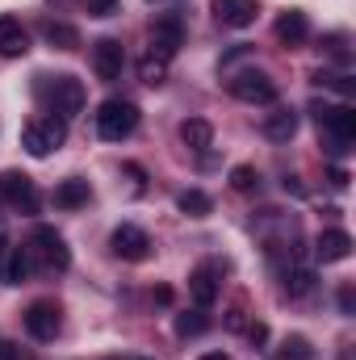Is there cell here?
<instances>
[{
    "label": "cell",
    "instance_id": "obj_1",
    "mask_svg": "<svg viewBox=\"0 0 356 360\" xmlns=\"http://www.w3.org/2000/svg\"><path fill=\"white\" fill-rule=\"evenodd\" d=\"M42 84H38V101L46 105V113L51 117H76L80 109H84V101H89V92L84 84L76 80V76H38Z\"/></svg>",
    "mask_w": 356,
    "mask_h": 360
},
{
    "label": "cell",
    "instance_id": "obj_2",
    "mask_svg": "<svg viewBox=\"0 0 356 360\" xmlns=\"http://www.w3.org/2000/svg\"><path fill=\"white\" fill-rule=\"evenodd\" d=\"M134 130H139V105H134V101L113 96V101H105V105L96 109V134H101L105 143H122V139H130Z\"/></svg>",
    "mask_w": 356,
    "mask_h": 360
},
{
    "label": "cell",
    "instance_id": "obj_3",
    "mask_svg": "<svg viewBox=\"0 0 356 360\" xmlns=\"http://www.w3.org/2000/svg\"><path fill=\"white\" fill-rule=\"evenodd\" d=\"M68 143V122L63 117H30L25 126H21V147L34 155V160H46L51 151H59Z\"/></svg>",
    "mask_w": 356,
    "mask_h": 360
},
{
    "label": "cell",
    "instance_id": "obj_4",
    "mask_svg": "<svg viewBox=\"0 0 356 360\" xmlns=\"http://www.w3.org/2000/svg\"><path fill=\"white\" fill-rule=\"evenodd\" d=\"M30 260L38 264V269L46 272H68L72 264V252H68V239L55 231V226H34V235H30Z\"/></svg>",
    "mask_w": 356,
    "mask_h": 360
},
{
    "label": "cell",
    "instance_id": "obj_5",
    "mask_svg": "<svg viewBox=\"0 0 356 360\" xmlns=\"http://www.w3.org/2000/svg\"><path fill=\"white\" fill-rule=\"evenodd\" d=\"M310 113H314V122H319L323 130H331L336 151H348V147L356 143V109L352 105H327V101H314Z\"/></svg>",
    "mask_w": 356,
    "mask_h": 360
},
{
    "label": "cell",
    "instance_id": "obj_6",
    "mask_svg": "<svg viewBox=\"0 0 356 360\" xmlns=\"http://www.w3.org/2000/svg\"><path fill=\"white\" fill-rule=\"evenodd\" d=\"M180 46H184V17L180 13H160L155 25H151V51L147 55H155L160 63H172Z\"/></svg>",
    "mask_w": 356,
    "mask_h": 360
},
{
    "label": "cell",
    "instance_id": "obj_7",
    "mask_svg": "<svg viewBox=\"0 0 356 360\" xmlns=\"http://www.w3.org/2000/svg\"><path fill=\"white\" fill-rule=\"evenodd\" d=\"M227 89L235 101H243V105H272L276 101V80L268 76V72H235L231 80H227Z\"/></svg>",
    "mask_w": 356,
    "mask_h": 360
},
{
    "label": "cell",
    "instance_id": "obj_8",
    "mask_svg": "<svg viewBox=\"0 0 356 360\" xmlns=\"http://www.w3.org/2000/svg\"><path fill=\"white\" fill-rule=\"evenodd\" d=\"M25 331H30L38 344H51V340L63 331V306L51 302V297L30 302V310H25Z\"/></svg>",
    "mask_w": 356,
    "mask_h": 360
},
{
    "label": "cell",
    "instance_id": "obj_9",
    "mask_svg": "<svg viewBox=\"0 0 356 360\" xmlns=\"http://www.w3.org/2000/svg\"><path fill=\"white\" fill-rule=\"evenodd\" d=\"M151 235L143 231V226H134V222H122L113 235H109V252L117 256V260H130V264H143L147 256H151Z\"/></svg>",
    "mask_w": 356,
    "mask_h": 360
},
{
    "label": "cell",
    "instance_id": "obj_10",
    "mask_svg": "<svg viewBox=\"0 0 356 360\" xmlns=\"http://www.w3.org/2000/svg\"><path fill=\"white\" fill-rule=\"evenodd\" d=\"M0 201L17 214H38V188L25 172H0Z\"/></svg>",
    "mask_w": 356,
    "mask_h": 360
},
{
    "label": "cell",
    "instance_id": "obj_11",
    "mask_svg": "<svg viewBox=\"0 0 356 360\" xmlns=\"http://www.w3.org/2000/svg\"><path fill=\"white\" fill-rule=\"evenodd\" d=\"M122 68H126L122 42H117V38H101V42L92 46V72H96V80H101V84H117V80H122Z\"/></svg>",
    "mask_w": 356,
    "mask_h": 360
},
{
    "label": "cell",
    "instance_id": "obj_12",
    "mask_svg": "<svg viewBox=\"0 0 356 360\" xmlns=\"http://www.w3.org/2000/svg\"><path fill=\"white\" fill-rule=\"evenodd\" d=\"M222 264H197V269L189 272V293H193V302L201 306V310H210L214 302H218V293H222Z\"/></svg>",
    "mask_w": 356,
    "mask_h": 360
},
{
    "label": "cell",
    "instance_id": "obj_13",
    "mask_svg": "<svg viewBox=\"0 0 356 360\" xmlns=\"http://www.w3.org/2000/svg\"><path fill=\"white\" fill-rule=\"evenodd\" d=\"M210 8H214L218 25H227V30H248L256 21V13H260L256 0H214Z\"/></svg>",
    "mask_w": 356,
    "mask_h": 360
},
{
    "label": "cell",
    "instance_id": "obj_14",
    "mask_svg": "<svg viewBox=\"0 0 356 360\" xmlns=\"http://www.w3.org/2000/svg\"><path fill=\"white\" fill-rule=\"evenodd\" d=\"M272 34H276V42H281V46H302V42L310 38V17H306L302 8H289V13H281V17H276Z\"/></svg>",
    "mask_w": 356,
    "mask_h": 360
},
{
    "label": "cell",
    "instance_id": "obj_15",
    "mask_svg": "<svg viewBox=\"0 0 356 360\" xmlns=\"http://www.w3.org/2000/svg\"><path fill=\"white\" fill-rule=\"evenodd\" d=\"M314 256H319L323 264H340V260H348V256H352V235L340 231V226L323 231V235L314 239Z\"/></svg>",
    "mask_w": 356,
    "mask_h": 360
},
{
    "label": "cell",
    "instance_id": "obj_16",
    "mask_svg": "<svg viewBox=\"0 0 356 360\" xmlns=\"http://www.w3.org/2000/svg\"><path fill=\"white\" fill-rule=\"evenodd\" d=\"M0 55L4 59H25L30 55V34H25V25L13 13L0 17Z\"/></svg>",
    "mask_w": 356,
    "mask_h": 360
},
{
    "label": "cell",
    "instance_id": "obj_17",
    "mask_svg": "<svg viewBox=\"0 0 356 360\" xmlns=\"http://www.w3.org/2000/svg\"><path fill=\"white\" fill-rule=\"evenodd\" d=\"M276 276H281V289H285L289 297H306V293L314 289V269L302 264L298 256H289V264H281Z\"/></svg>",
    "mask_w": 356,
    "mask_h": 360
},
{
    "label": "cell",
    "instance_id": "obj_18",
    "mask_svg": "<svg viewBox=\"0 0 356 360\" xmlns=\"http://www.w3.org/2000/svg\"><path fill=\"white\" fill-rule=\"evenodd\" d=\"M180 143H184L189 151H210L214 126H210L205 117H184V122H180Z\"/></svg>",
    "mask_w": 356,
    "mask_h": 360
},
{
    "label": "cell",
    "instance_id": "obj_19",
    "mask_svg": "<svg viewBox=\"0 0 356 360\" xmlns=\"http://www.w3.org/2000/svg\"><path fill=\"white\" fill-rule=\"evenodd\" d=\"M298 134V109H276L265 117V139L272 143H289Z\"/></svg>",
    "mask_w": 356,
    "mask_h": 360
},
{
    "label": "cell",
    "instance_id": "obj_20",
    "mask_svg": "<svg viewBox=\"0 0 356 360\" xmlns=\"http://www.w3.org/2000/svg\"><path fill=\"white\" fill-rule=\"evenodd\" d=\"M89 197H92V188H89V180H80V176L63 180L55 188V205L59 210H80V205H89Z\"/></svg>",
    "mask_w": 356,
    "mask_h": 360
},
{
    "label": "cell",
    "instance_id": "obj_21",
    "mask_svg": "<svg viewBox=\"0 0 356 360\" xmlns=\"http://www.w3.org/2000/svg\"><path fill=\"white\" fill-rule=\"evenodd\" d=\"M42 38L55 46V51H76L80 46V30L76 25H68V21H42Z\"/></svg>",
    "mask_w": 356,
    "mask_h": 360
},
{
    "label": "cell",
    "instance_id": "obj_22",
    "mask_svg": "<svg viewBox=\"0 0 356 360\" xmlns=\"http://www.w3.org/2000/svg\"><path fill=\"white\" fill-rule=\"evenodd\" d=\"M34 269V260H30V252L25 248H8V256H4V269H0V281L4 285H21L25 276Z\"/></svg>",
    "mask_w": 356,
    "mask_h": 360
},
{
    "label": "cell",
    "instance_id": "obj_23",
    "mask_svg": "<svg viewBox=\"0 0 356 360\" xmlns=\"http://www.w3.org/2000/svg\"><path fill=\"white\" fill-rule=\"evenodd\" d=\"M177 210L180 214H189V218H205V214L214 210V201H210L201 188H184V193L177 197Z\"/></svg>",
    "mask_w": 356,
    "mask_h": 360
},
{
    "label": "cell",
    "instance_id": "obj_24",
    "mask_svg": "<svg viewBox=\"0 0 356 360\" xmlns=\"http://www.w3.org/2000/svg\"><path fill=\"white\" fill-rule=\"evenodd\" d=\"M210 327V314L197 306V310H184V314H177V335L180 340H193V335H201Z\"/></svg>",
    "mask_w": 356,
    "mask_h": 360
},
{
    "label": "cell",
    "instance_id": "obj_25",
    "mask_svg": "<svg viewBox=\"0 0 356 360\" xmlns=\"http://www.w3.org/2000/svg\"><path fill=\"white\" fill-rule=\"evenodd\" d=\"M139 80H143V84H151V89H155V84H164V80H168V63H160L155 55L139 59Z\"/></svg>",
    "mask_w": 356,
    "mask_h": 360
},
{
    "label": "cell",
    "instance_id": "obj_26",
    "mask_svg": "<svg viewBox=\"0 0 356 360\" xmlns=\"http://www.w3.org/2000/svg\"><path fill=\"white\" fill-rule=\"evenodd\" d=\"M281 360H314L310 340H306V335H289V340L281 344Z\"/></svg>",
    "mask_w": 356,
    "mask_h": 360
},
{
    "label": "cell",
    "instance_id": "obj_27",
    "mask_svg": "<svg viewBox=\"0 0 356 360\" xmlns=\"http://www.w3.org/2000/svg\"><path fill=\"white\" fill-rule=\"evenodd\" d=\"M256 184H260V172L256 168H248V164L231 168V188L235 193H256Z\"/></svg>",
    "mask_w": 356,
    "mask_h": 360
},
{
    "label": "cell",
    "instance_id": "obj_28",
    "mask_svg": "<svg viewBox=\"0 0 356 360\" xmlns=\"http://www.w3.org/2000/svg\"><path fill=\"white\" fill-rule=\"evenodd\" d=\"M227 331H248V306L243 302H235L227 310Z\"/></svg>",
    "mask_w": 356,
    "mask_h": 360
},
{
    "label": "cell",
    "instance_id": "obj_29",
    "mask_svg": "<svg viewBox=\"0 0 356 360\" xmlns=\"http://www.w3.org/2000/svg\"><path fill=\"white\" fill-rule=\"evenodd\" d=\"M122 176L130 180V193H134V197H139V193L147 188V172H143L139 164H126V168H122Z\"/></svg>",
    "mask_w": 356,
    "mask_h": 360
},
{
    "label": "cell",
    "instance_id": "obj_30",
    "mask_svg": "<svg viewBox=\"0 0 356 360\" xmlns=\"http://www.w3.org/2000/svg\"><path fill=\"white\" fill-rule=\"evenodd\" d=\"M84 4H89L92 17H109V13L117 8V0H84Z\"/></svg>",
    "mask_w": 356,
    "mask_h": 360
},
{
    "label": "cell",
    "instance_id": "obj_31",
    "mask_svg": "<svg viewBox=\"0 0 356 360\" xmlns=\"http://www.w3.org/2000/svg\"><path fill=\"white\" fill-rule=\"evenodd\" d=\"M340 310H344V314H356V289L352 285L340 289Z\"/></svg>",
    "mask_w": 356,
    "mask_h": 360
},
{
    "label": "cell",
    "instance_id": "obj_32",
    "mask_svg": "<svg viewBox=\"0 0 356 360\" xmlns=\"http://www.w3.org/2000/svg\"><path fill=\"white\" fill-rule=\"evenodd\" d=\"M248 340H252V344L260 348V344L268 340V327H265V323H248Z\"/></svg>",
    "mask_w": 356,
    "mask_h": 360
},
{
    "label": "cell",
    "instance_id": "obj_33",
    "mask_svg": "<svg viewBox=\"0 0 356 360\" xmlns=\"http://www.w3.org/2000/svg\"><path fill=\"white\" fill-rule=\"evenodd\" d=\"M0 360H25V352H17V344L0 340Z\"/></svg>",
    "mask_w": 356,
    "mask_h": 360
},
{
    "label": "cell",
    "instance_id": "obj_34",
    "mask_svg": "<svg viewBox=\"0 0 356 360\" xmlns=\"http://www.w3.org/2000/svg\"><path fill=\"white\" fill-rule=\"evenodd\" d=\"M285 193H293V197H302L306 188H302V180H298V176H285Z\"/></svg>",
    "mask_w": 356,
    "mask_h": 360
},
{
    "label": "cell",
    "instance_id": "obj_35",
    "mask_svg": "<svg viewBox=\"0 0 356 360\" xmlns=\"http://www.w3.org/2000/svg\"><path fill=\"white\" fill-rule=\"evenodd\" d=\"M331 184L344 188V184H348V172H344V168H331Z\"/></svg>",
    "mask_w": 356,
    "mask_h": 360
},
{
    "label": "cell",
    "instance_id": "obj_36",
    "mask_svg": "<svg viewBox=\"0 0 356 360\" xmlns=\"http://www.w3.org/2000/svg\"><path fill=\"white\" fill-rule=\"evenodd\" d=\"M4 256H8V243H4V235H0V269H4Z\"/></svg>",
    "mask_w": 356,
    "mask_h": 360
},
{
    "label": "cell",
    "instance_id": "obj_37",
    "mask_svg": "<svg viewBox=\"0 0 356 360\" xmlns=\"http://www.w3.org/2000/svg\"><path fill=\"white\" fill-rule=\"evenodd\" d=\"M201 360H231V356H227V352H205Z\"/></svg>",
    "mask_w": 356,
    "mask_h": 360
}]
</instances>
